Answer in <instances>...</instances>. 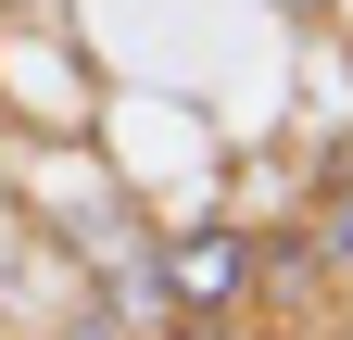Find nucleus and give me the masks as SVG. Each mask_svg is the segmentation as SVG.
<instances>
[{"label": "nucleus", "mask_w": 353, "mask_h": 340, "mask_svg": "<svg viewBox=\"0 0 353 340\" xmlns=\"http://www.w3.org/2000/svg\"><path fill=\"white\" fill-rule=\"evenodd\" d=\"M316 265H353V202H328V240H316Z\"/></svg>", "instance_id": "2"}, {"label": "nucleus", "mask_w": 353, "mask_h": 340, "mask_svg": "<svg viewBox=\"0 0 353 340\" xmlns=\"http://www.w3.org/2000/svg\"><path fill=\"white\" fill-rule=\"evenodd\" d=\"M328 202H353V139H341V151H328Z\"/></svg>", "instance_id": "3"}, {"label": "nucleus", "mask_w": 353, "mask_h": 340, "mask_svg": "<svg viewBox=\"0 0 353 340\" xmlns=\"http://www.w3.org/2000/svg\"><path fill=\"white\" fill-rule=\"evenodd\" d=\"M252 290V240L240 227H190V240H164V303L176 315H228Z\"/></svg>", "instance_id": "1"}, {"label": "nucleus", "mask_w": 353, "mask_h": 340, "mask_svg": "<svg viewBox=\"0 0 353 340\" xmlns=\"http://www.w3.org/2000/svg\"><path fill=\"white\" fill-rule=\"evenodd\" d=\"M63 340H126V328H114V315H76V328H63Z\"/></svg>", "instance_id": "4"}]
</instances>
